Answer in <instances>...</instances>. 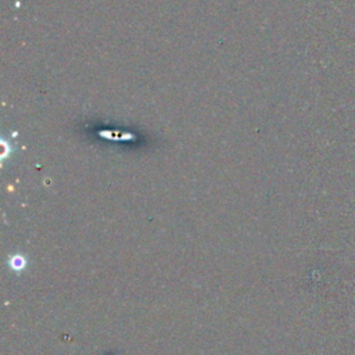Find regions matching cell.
<instances>
[{"label": "cell", "mask_w": 355, "mask_h": 355, "mask_svg": "<svg viewBox=\"0 0 355 355\" xmlns=\"http://www.w3.org/2000/svg\"><path fill=\"white\" fill-rule=\"evenodd\" d=\"M26 265V261L24 257L21 255H14L11 259H10V268L12 270H22Z\"/></svg>", "instance_id": "obj_1"}]
</instances>
